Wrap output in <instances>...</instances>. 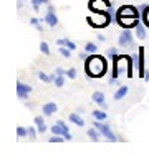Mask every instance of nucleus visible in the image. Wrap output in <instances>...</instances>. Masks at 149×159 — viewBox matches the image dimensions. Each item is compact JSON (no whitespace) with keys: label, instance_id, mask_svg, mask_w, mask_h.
Here are the masks:
<instances>
[{"label":"nucleus","instance_id":"58836bf2","mask_svg":"<svg viewBox=\"0 0 149 159\" xmlns=\"http://www.w3.org/2000/svg\"><path fill=\"white\" fill-rule=\"evenodd\" d=\"M96 38L99 40V42H104V40H106V38H104V37H103V35H98V37H96Z\"/></svg>","mask_w":149,"mask_h":159},{"label":"nucleus","instance_id":"423d86ee","mask_svg":"<svg viewBox=\"0 0 149 159\" xmlns=\"http://www.w3.org/2000/svg\"><path fill=\"white\" fill-rule=\"evenodd\" d=\"M113 7V3L109 0H89L88 8L89 12H108Z\"/></svg>","mask_w":149,"mask_h":159},{"label":"nucleus","instance_id":"39448f33","mask_svg":"<svg viewBox=\"0 0 149 159\" xmlns=\"http://www.w3.org/2000/svg\"><path fill=\"white\" fill-rule=\"evenodd\" d=\"M118 43L121 48H131L134 47V35L131 32V28H123V33L119 35Z\"/></svg>","mask_w":149,"mask_h":159},{"label":"nucleus","instance_id":"9d476101","mask_svg":"<svg viewBox=\"0 0 149 159\" xmlns=\"http://www.w3.org/2000/svg\"><path fill=\"white\" fill-rule=\"evenodd\" d=\"M30 93H32V86H30V84H25L22 81H17V96L20 99H23V101H25V99L30 96Z\"/></svg>","mask_w":149,"mask_h":159},{"label":"nucleus","instance_id":"dca6fc26","mask_svg":"<svg viewBox=\"0 0 149 159\" xmlns=\"http://www.w3.org/2000/svg\"><path fill=\"white\" fill-rule=\"evenodd\" d=\"M146 28H147V27L142 23V20L136 25V27H134V30H136V38H138V40H144V38H146Z\"/></svg>","mask_w":149,"mask_h":159},{"label":"nucleus","instance_id":"e433bc0d","mask_svg":"<svg viewBox=\"0 0 149 159\" xmlns=\"http://www.w3.org/2000/svg\"><path fill=\"white\" fill-rule=\"evenodd\" d=\"M58 124H60V126H61L63 129H66V131H70V129H68V126H66V123H65V121H61V119H60V121H56Z\"/></svg>","mask_w":149,"mask_h":159},{"label":"nucleus","instance_id":"ea45409f","mask_svg":"<svg viewBox=\"0 0 149 159\" xmlns=\"http://www.w3.org/2000/svg\"><path fill=\"white\" fill-rule=\"evenodd\" d=\"M18 2H25V0H18Z\"/></svg>","mask_w":149,"mask_h":159},{"label":"nucleus","instance_id":"5701e85b","mask_svg":"<svg viewBox=\"0 0 149 159\" xmlns=\"http://www.w3.org/2000/svg\"><path fill=\"white\" fill-rule=\"evenodd\" d=\"M30 3H32V7H33L35 12H38L42 5H48L50 3V0H30Z\"/></svg>","mask_w":149,"mask_h":159},{"label":"nucleus","instance_id":"f03ea898","mask_svg":"<svg viewBox=\"0 0 149 159\" xmlns=\"http://www.w3.org/2000/svg\"><path fill=\"white\" fill-rule=\"evenodd\" d=\"M84 71L89 78H101L108 71V60L98 53H89L84 60Z\"/></svg>","mask_w":149,"mask_h":159},{"label":"nucleus","instance_id":"a211bd4d","mask_svg":"<svg viewBox=\"0 0 149 159\" xmlns=\"http://www.w3.org/2000/svg\"><path fill=\"white\" fill-rule=\"evenodd\" d=\"M35 126H37L38 133H47L48 128H47V123H45V119L42 116H35Z\"/></svg>","mask_w":149,"mask_h":159},{"label":"nucleus","instance_id":"4468645a","mask_svg":"<svg viewBox=\"0 0 149 159\" xmlns=\"http://www.w3.org/2000/svg\"><path fill=\"white\" fill-rule=\"evenodd\" d=\"M91 99L96 104H99L101 108H106L108 104H106V98H104V93H101V91H94L93 93V96H91Z\"/></svg>","mask_w":149,"mask_h":159},{"label":"nucleus","instance_id":"6ab92c4d","mask_svg":"<svg viewBox=\"0 0 149 159\" xmlns=\"http://www.w3.org/2000/svg\"><path fill=\"white\" fill-rule=\"evenodd\" d=\"M56 45H58V47L65 45V47H68L70 50H71V52H74V50H76V43L71 42L70 38H58V40H56Z\"/></svg>","mask_w":149,"mask_h":159},{"label":"nucleus","instance_id":"f257e3e1","mask_svg":"<svg viewBox=\"0 0 149 159\" xmlns=\"http://www.w3.org/2000/svg\"><path fill=\"white\" fill-rule=\"evenodd\" d=\"M113 61V71H111V76H109V84H114L118 81L119 75H124L128 78H133V68H134V58L129 57V55H116L114 58H111Z\"/></svg>","mask_w":149,"mask_h":159},{"label":"nucleus","instance_id":"ddd939ff","mask_svg":"<svg viewBox=\"0 0 149 159\" xmlns=\"http://www.w3.org/2000/svg\"><path fill=\"white\" fill-rule=\"evenodd\" d=\"M42 111L45 116H52V114H55L58 111V104L56 103H53V101H50V103H45L43 104V108H42Z\"/></svg>","mask_w":149,"mask_h":159},{"label":"nucleus","instance_id":"2eb2a0df","mask_svg":"<svg viewBox=\"0 0 149 159\" xmlns=\"http://www.w3.org/2000/svg\"><path fill=\"white\" fill-rule=\"evenodd\" d=\"M139 10H141V20H142V23L149 28V3L141 5Z\"/></svg>","mask_w":149,"mask_h":159},{"label":"nucleus","instance_id":"7ed1b4c3","mask_svg":"<svg viewBox=\"0 0 149 159\" xmlns=\"http://www.w3.org/2000/svg\"><path fill=\"white\" fill-rule=\"evenodd\" d=\"M86 22L93 28H106L113 22V17L109 13V10L108 12H91V15L86 17Z\"/></svg>","mask_w":149,"mask_h":159},{"label":"nucleus","instance_id":"c756f323","mask_svg":"<svg viewBox=\"0 0 149 159\" xmlns=\"http://www.w3.org/2000/svg\"><path fill=\"white\" fill-rule=\"evenodd\" d=\"M40 52H42L43 55H47V57L50 55V47H48L47 42H42V43H40Z\"/></svg>","mask_w":149,"mask_h":159},{"label":"nucleus","instance_id":"c9c22d12","mask_svg":"<svg viewBox=\"0 0 149 159\" xmlns=\"http://www.w3.org/2000/svg\"><path fill=\"white\" fill-rule=\"evenodd\" d=\"M144 80L149 83V65H146V73H144Z\"/></svg>","mask_w":149,"mask_h":159},{"label":"nucleus","instance_id":"6e6552de","mask_svg":"<svg viewBox=\"0 0 149 159\" xmlns=\"http://www.w3.org/2000/svg\"><path fill=\"white\" fill-rule=\"evenodd\" d=\"M139 22H141L139 17H116V23L121 28H131L133 30Z\"/></svg>","mask_w":149,"mask_h":159},{"label":"nucleus","instance_id":"7c9ffc66","mask_svg":"<svg viewBox=\"0 0 149 159\" xmlns=\"http://www.w3.org/2000/svg\"><path fill=\"white\" fill-rule=\"evenodd\" d=\"M63 141H66L63 136H58V134H53L52 138H50V143H63Z\"/></svg>","mask_w":149,"mask_h":159},{"label":"nucleus","instance_id":"cd10ccee","mask_svg":"<svg viewBox=\"0 0 149 159\" xmlns=\"http://www.w3.org/2000/svg\"><path fill=\"white\" fill-rule=\"evenodd\" d=\"M17 136H18V138H25V136H28V128L18 126V128H17Z\"/></svg>","mask_w":149,"mask_h":159},{"label":"nucleus","instance_id":"aec40b11","mask_svg":"<svg viewBox=\"0 0 149 159\" xmlns=\"http://www.w3.org/2000/svg\"><path fill=\"white\" fill-rule=\"evenodd\" d=\"M70 121H71L73 124H76V126H79V128L84 126V119L81 118V114H79V113H71V114H70Z\"/></svg>","mask_w":149,"mask_h":159},{"label":"nucleus","instance_id":"4c0bfd02","mask_svg":"<svg viewBox=\"0 0 149 159\" xmlns=\"http://www.w3.org/2000/svg\"><path fill=\"white\" fill-rule=\"evenodd\" d=\"M56 75H66V71H65L63 68H56V71H55Z\"/></svg>","mask_w":149,"mask_h":159},{"label":"nucleus","instance_id":"2f4dec72","mask_svg":"<svg viewBox=\"0 0 149 159\" xmlns=\"http://www.w3.org/2000/svg\"><path fill=\"white\" fill-rule=\"evenodd\" d=\"M66 76H68L70 80H74V78H76V70H74V68L66 70Z\"/></svg>","mask_w":149,"mask_h":159},{"label":"nucleus","instance_id":"9b49d317","mask_svg":"<svg viewBox=\"0 0 149 159\" xmlns=\"http://www.w3.org/2000/svg\"><path fill=\"white\" fill-rule=\"evenodd\" d=\"M42 22H45L48 27H56L58 17H56V13H55V10H47V13H45V17L42 18Z\"/></svg>","mask_w":149,"mask_h":159},{"label":"nucleus","instance_id":"0eeeda50","mask_svg":"<svg viewBox=\"0 0 149 159\" xmlns=\"http://www.w3.org/2000/svg\"><path fill=\"white\" fill-rule=\"evenodd\" d=\"M116 17H141V10L134 5H121L116 10Z\"/></svg>","mask_w":149,"mask_h":159},{"label":"nucleus","instance_id":"a878e982","mask_svg":"<svg viewBox=\"0 0 149 159\" xmlns=\"http://www.w3.org/2000/svg\"><path fill=\"white\" fill-rule=\"evenodd\" d=\"M84 50H86L88 53H96L98 52V45L93 43V42H88L86 45H84Z\"/></svg>","mask_w":149,"mask_h":159},{"label":"nucleus","instance_id":"1a4fd4ad","mask_svg":"<svg viewBox=\"0 0 149 159\" xmlns=\"http://www.w3.org/2000/svg\"><path fill=\"white\" fill-rule=\"evenodd\" d=\"M146 73V53H144V47L138 48V76L144 78Z\"/></svg>","mask_w":149,"mask_h":159},{"label":"nucleus","instance_id":"c85d7f7f","mask_svg":"<svg viewBox=\"0 0 149 159\" xmlns=\"http://www.w3.org/2000/svg\"><path fill=\"white\" fill-rule=\"evenodd\" d=\"M65 76H66V75H56V78H55V84H56L58 88H61L65 84Z\"/></svg>","mask_w":149,"mask_h":159},{"label":"nucleus","instance_id":"4be33fe9","mask_svg":"<svg viewBox=\"0 0 149 159\" xmlns=\"http://www.w3.org/2000/svg\"><path fill=\"white\" fill-rule=\"evenodd\" d=\"M128 91H129V88L128 86H121L118 89L116 93L113 94V98L116 99V101H119V99H123V98H126V94H128Z\"/></svg>","mask_w":149,"mask_h":159},{"label":"nucleus","instance_id":"412c9836","mask_svg":"<svg viewBox=\"0 0 149 159\" xmlns=\"http://www.w3.org/2000/svg\"><path fill=\"white\" fill-rule=\"evenodd\" d=\"M55 78H56V73L55 75H47L43 71H38V80L43 83H55Z\"/></svg>","mask_w":149,"mask_h":159},{"label":"nucleus","instance_id":"f704fd0d","mask_svg":"<svg viewBox=\"0 0 149 159\" xmlns=\"http://www.w3.org/2000/svg\"><path fill=\"white\" fill-rule=\"evenodd\" d=\"M88 57H89V53L86 52V50H84V52H81V53H79V58H81V60H83V61H84V60H86Z\"/></svg>","mask_w":149,"mask_h":159},{"label":"nucleus","instance_id":"f8f14e48","mask_svg":"<svg viewBox=\"0 0 149 159\" xmlns=\"http://www.w3.org/2000/svg\"><path fill=\"white\" fill-rule=\"evenodd\" d=\"M50 131H52L53 134H58V136H63L65 139H66V141H71V139H73L71 133H70V131H66V129H63V128L60 126L58 123H56V124H53V126L50 128Z\"/></svg>","mask_w":149,"mask_h":159},{"label":"nucleus","instance_id":"20e7f679","mask_svg":"<svg viewBox=\"0 0 149 159\" xmlns=\"http://www.w3.org/2000/svg\"><path fill=\"white\" fill-rule=\"evenodd\" d=\"M93 126L103 134V138L106 139V141H109V143H116V141H118V136L114 134V131H113V129L109 128L104 121H98V119H94V121H93Z\"/></svg>","mask_w":149,"mask_h":159},{"label":"nucleus","instance_id":"b1692460","mask_svg":"<svg viewBox=\"0 0 149 159\" xmlns=\"http://www.w3.org/2000/svg\"><path fill=\"white\" fill-rule=\"evenodd\" d=\"M93 118L98 119V121H106L108 114L104 111H101V109H94V111H93Z\"/></svg>","mask_w":149,"mask_h":159},{"label":"nucleus","instance_id":"bb28decb","mask_svg":"<svg viewBox=\"0 0 149 159\" xmlns=\"http://www.w3.org/2000/svg\"><path fill=\"white\" fill-rule=\"evenodd\" d=\"M37 133H38L37 126H28V138L32 139V141H35V139H37Z\"/></svg>","mask_w":149,"mask_h":159},{"label":"nucleus","instance_id":"f3484780","mask_svg":"<svg viewBox=\"0 0 149 159\" xmlns=\"http://www.w3.org/2000/svg\"><path fill=\"white\" fill-rule=\"evenodd\" d=\"M86 134H88V138H89V139H91V141H93V143H98V141H99V139H101V138H103V134H101V133H99V131H98V129H96V128H94V126H93V128H89V129H88V131H86Z\"/></svg>","mask_w":149,"mask_h":159},{"label":"nucleus","instance_id":"473e14b6","mask_svg":"<svg viewBox=\"0 0 149 159\" xmlns=\"http://www.w3.org/2000/svg\"><path fill=\"white\" fill-rule=\"evenodd\" d=\"M116 55H119L116 48H109V50H108V58H114Z\"/></svg>","mask_w":149,"mask_h":159},{"label":"nucleus","instance_id":"393cba45","mask_svg":"<svg viewBox=\"0 0 149 159\" xmlns=\"http://www.w3.org/2000/svg\"><path fill=\"white\" fill-rule=\"evenodd\" d=\"M58 52L61 53V57H65V58H71V50L68 47H65V45H61V47L58 48Z\"/></svg>","mask_w":149,"mask_h":159},{"label":"nucleus","instance_id":"72a5a7b5","mask_svg":"<svg viewBox=\"0 0 149 159\" xmlns=\"http://www.w3.org/2000/svg\"><path fill=\"white\" fill-rule=\"evenodd\" d=\"M40 22H42V18H30V25H33V27H37Z\"/></svg>","mask_w":149,"mask_h":159}]
</instances>
